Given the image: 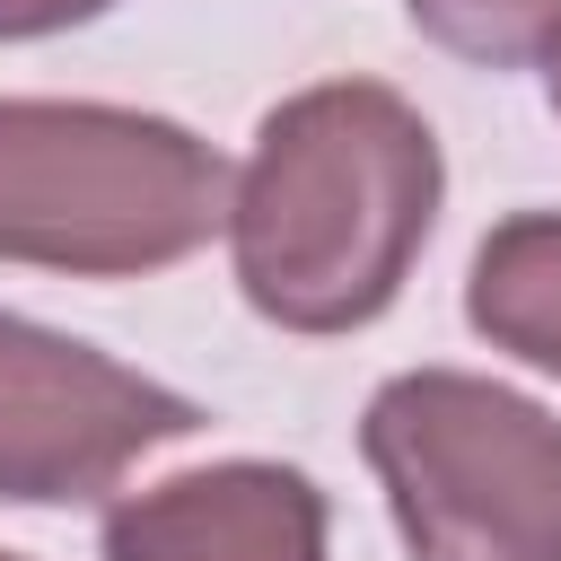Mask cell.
I'll return each mask as SVG.
<instances>
[{"instance_id": "1", "label": "cell", "mask_w": 561, "mask_h": 561, "mask_svg": "<svg viewBox=\"0 0 561 561\" xmlns=\"http://www.w3.org/2000/svg\"><path fill=\"white\" fill-rule=\"evenodd\" d=\"M438 140L377 79H324L263 114L228 193L237 289L280 333H359L394 307L438 219Z\"/></svg>"}, {"instance_id": "2", "label": "cell", "mask_w": 561, "mask_h": 561, "mask_svg": "<svg viewBox=\"0 0 561 561\" xmlns=\"http://www.w3.org/2000/svg\"><path fill=\"white\" fill-rule=\"evenodd\" d=\"M228 167L167 114L0 96V263L44 272H158L210 245Z\"/></svg>"}, {"instance_id": "3", "label": "cell", "mask_w": 561, "mask_h": 561, "mask_svg": "<svg viewBox=\"0 0 561 561\" xmlns=\"http://www.w3.org/2000/svg\"><path fill=\"white\" fill-rule=\"evenodd\" d=\"M359 447L412 561H561V421L491 377L412 368L377 386Z\"/></svg>"}, {"instance_id": "4", "label": "cell", "mask_w": 561, "mask_h": 561, "mask_svg": "<svg viewBox=\"0 0 561 561\" xmlns=\"http://www.w3.org/2000/svg\"><path fill=\"white\" fill-rule=\"evenodd\" d=\"M202 403L70 342L26 316H0V500L61 508L114 491L149 447L193 438Z\"/></svg>"}, {"instance_id": "5", "label": "cell", "mask_w": 561, "mask_h": 561, "mask_svg": "<svg viewBox=\"0 0 561 561\" xmlns=\"http://www.w3.org/2000/svg\"><path fill=\"white\" fill-rule=\"evenodd\" d=\"M105 561H324V491L298 465H210L105 508Z\"/></svg>"}, {"instance_id": "6", "label": "cell", "mask_w": 561, "mask_h": 561, "mask_svg": "<svg viewBox=\"0 0 561 561\" xmlns=\"http://www.w3.org/2000/svg\"><path fill=\"white\" fill-rule=\"evenodd\" d=\"M465 316H473V333H491L526 368L561 377V210H526L482 237L473 280H465Z\"/></svg>"}, {"instance_id": "7", "label": "cell", "mask_w": 561, "mask_h": 561, "mask_svg": "<svg viewBox=\"0 0 561 561\" xmlns=\"http://www.w3.org/2000/svg\"><path fill=\"white\" fill-rule=\"evenodd\" d=\"M412 26L482 70H543L561 61V0H403Z\"/></svg>"}, {"instance_id": "8", "label": "cell", "mask_w": 561, "mask_h": 561, "mask_svg": "<svg viewBox=\"0 0 561 561\" xmlns=\"http://www.w3.org/2000/svg\"><path fill=\"white\" fill-rule=\"evenodd\" d=\"M96 9H114V0H0V44H18V35H61V26H88Z\"/></svg>"}, {"instance_id": "9", "label": "cell", "mask_w": 561, "mask_h": 561, "mask_svg": "<svg viewBox=\"0 0 561 561\" xmlns=\"http://www.w3.org/2000/svg\"><path fill=\"white\" fill-rule=\"evenodd\" d=\"M552 114H561V70H552Z\"/></svg>"}, {"instance_id": "10", "label": "cell", "mask_w": 561, "mask_h": 561, "mask_svg": "<svg viewBox=\"0 0 561 561\" xmlns=\"http://www.w3.org/2000/svg\"><path fill=\"white\" fill-rule=\"evenodd\" d=\"M0 561H18V552H0Z\"/></svg>"}]
</instances>
